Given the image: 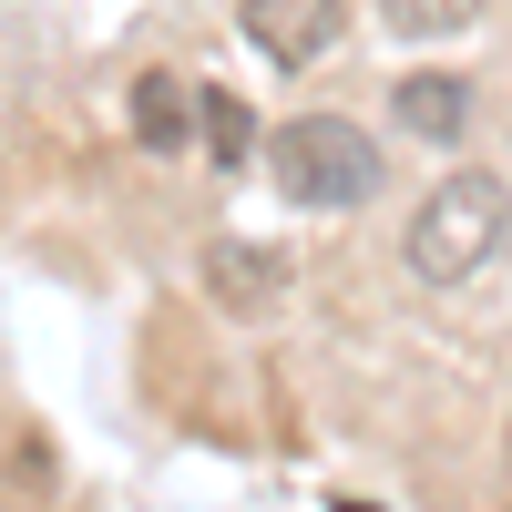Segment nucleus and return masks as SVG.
I'll return each instance as SVG.
<instances>
[{
  "mask_svg": "<svg viewBox=\"0 0 512 512\" xmlns=\"http://www.w3.org/2000/svg\"><path fill=\"white\" fill-rule=\"evenodd\" d=\"M502 236H512V185L502 175H441L431 195H420L400 256H410L420 287H461L482 256H502Z\"/></svg>",
  "mask_w": 512,
  "mask_h": 512,
  "instance_id": "1",
  "label": "nucleus"
},
{
  "mask_svg": "<svg viewBox=\"0 0 512 512\" xmlns=\"http://www.w3.org/2000/svg\"><path fill=\"white\" fill-rule=\"evenodd\" d=\"M267 175H277L297 205H369V195H379V144L359 134L349 113H297V123H277Z\"/></svg>",
  "mask_w": 512,
  "mask_h": 512,
  "instance_id": "2",
  "label": "nucleus"
},
{
  "mask_svg": "<svg viewBox=\"0 0 512 512\" xmlns=\"http://www.w3.org/2000/svg\"><path fill=\"white\" fill-rule=\"evenodd\" d=\"M236 21H246V41H256L277 72H308L328 41H338V0H246Z\"/></svg>",
  "mask_w": 512,
  "mask_h": 512,
  "instance_id": "3",
  "label": "nucleus"
},
{
  "mask_svg": "<svg viewBox=\"0 0 512 512\" xmlns=\"http://www.w3.org/2000/svg\"><path fill=\"white\" fill-rule=\"evenodd\" d=\"M400 123L431 134V144H461V123H472V82H461V72H410L400 82Z\"/></svg>",
  "mask_w": 512,
  "mask_h": 512,
  "instance_id": "4",
  "label": "nucleus"
},
{
  "mask_svg": "<svg viewBox=\"0 0 512 512\" xmlns=\"http://www.w3.org/2000/svg\"><path fill=\"white\" fill-rule=\"evenodd\" d=\"M195 113H205V93H195V82H175V72H144V82H134V144L175 154Z\"/></svg>",
  "mask_w": 512,
  "mask_h": 512,
  "instance_id": "5",
  "label": "nucleus"
},
{
  "mask_svg": "<svg viewBox=\"0 0 512 512\" xmlns=\"http://www.w3.org/2000/svg\"><path fill=\"white\" fill-rule=\"evenodd\" d=\"M205 287H216V308H267L277 297V246H205Z\"/></svg>",
  "mask_w": 512,
  "mask_h": 512,
  "instance_id": "6",
  "label": "nucleus"
},
{
  "mask_svg": "<svg viewBox=\"0 0 512 512\" xmlns=\"http://www.w3.org/2000/svg\"><path fill=\"white\" fill-rule=\"evenodd\" d=\"M482 0H379V21H390L400 41H451V31H472Z\"/></svg>",
  "mask_w": 512,
  "mask_h": 512,
  "instance_id": "7",
  "label": "nucleus"
},
{
  "mask_svg": "<svg viewBox=\"0 0 512 512\" xmlns=\"http://www.w3.org/2000/svg\"><path fill=\"white\" fill-rule=\"evenodd\" d=\"M205 144H216V164L236 175V164H246V144H256V113H246L236 93H205Z\"/></svg>",
  "mask_w": 512,
  "mask_h": 512,
  "instance_id": "8",
  "label": "nucleus"
}]
</instances>
